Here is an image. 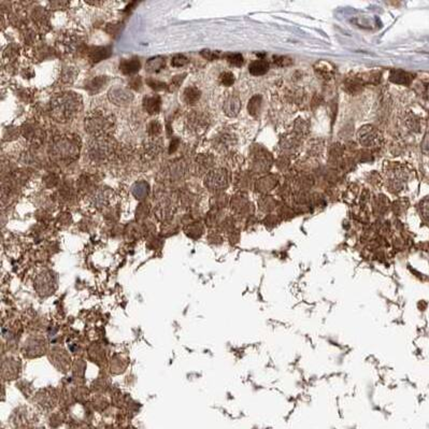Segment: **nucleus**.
Wrapping results in <instances>:
<instances>
[{
	"instance_id": "obj_22",
	"label": "nucleus",
	"mask_w": 429,
	"mask_h": 429,
	"mask_svg": "<svg viewBox=\"0 0 429 429\" xmlns=\"http://www.w3.org/2000/svg\"><path fill=\"white\" fill-rule=\"evenodd\" d=\"M147 83L155 91H161V90H165L166 89V84L163 83V82H158V81H155V80L151 81L150 80V81H147Z\"/></svg>"
},
{
	"instance_id": "obj_21",
	"label": "nucleus",
	"mask_w": 429,
	"mask_h": 429,
	"mask_svg": "<svg viewBox=\"0 0 429 429\" xmlns=\"http://www.w3.org/2000/svg\"><path fill=\"white\" fill-rule=\"evenodd\" d=\"M189 63V59L183 55H177L171 60V65L173 67H183Z\"/></svg>"
},
{
	"instance_id": "obj_3",
	"label": "nucleus",
	"mask_w": 429,
	"mask_h": 429,
	"mask_svg": "<svg viewBox=\"0 0 429 429\" xmlns=\"http://www.w3.org/2000/svg\"><path fill=\"white\" fill-rule=\"evenodd\" d=\"M80 153V141L76 136H60L56 138L51 146V154L58 160L72 161Z\"/></svg>"
},
{
	"instance_id": "obj_26",
	"label": "nucleus",
	"mask_w": 429,
	"mask_h": 429,
	"mask_svg": "<svg viewBox=\"0 0 429 429\" xmlns=\"http://www.w3.org/2000/svg\"><path fill=\"white\" fill-rule=\"evenodd\" d=\"M422 150H423V152H424L425 154L429 155V134H427V135L425 136L424 140H423V143H422Z\"/></svg>"
},
{
	"instance_id": "obj_8",
	"label": "nucleus",
	"mask_w": 429,
	"mask_h": 429,
	"mask_svg": "<svg viewBox=\"0 0 429 429\" xmlns=\"http://www.w3.org/2000/svg\"><path fill=\"white\" fill-rule=\"evenodd\" d=\"M140 67L141 64L138 58H130V59H124L122 61L120 65V69L124 74L132 76V74H135L139 71Z\"/></svg>"
},
{
	"instance_id": "obj_15",
	"label": "nucleus",
	"mask_w": 429,
	"mask_h": 429,
	"mask_svg": "<svg viewBox=\"0 0 429 429\" xmlns=\"http://www.w3.org/2000/svg\"><path fill=\"white\" fill-rule=\"evenodd\" d=\"M199 98H200V92H199V90H197L196 88H194V86H190V88H188L184 91L183 99L185 103L192 104L197 102Z\"/></svg>"
},
{
	"instance_id": "obj_23",
	"label": "nucleus",
	"mask_w": 429,
	"mask_h": 429,
	"mask_svg": "<svg viewBox=\"0 0 429 429\" xmlns=\"http://www.w3.org/2000/svg\"><path fill=\"white\" fill-rule=\"evenodd\" d=\"M161 127H160V125H159V123H157V122H153L151 125H150V135L152 136V137H156L157 135H159V133H160V129Z\"/></svg>"
},
{
	"instance_id": "obj_1",
	"label": "nucleus",
	"mask_w": 429,
	"mask_h": 429,
	"mask_svg": "<svg viewBox=\"0 0 429 429\" xmlns=\"http://www.w3.org/2000/svg\"><path fill=\"white\" fill-rule=\"evenodd\" d=\"M82 107V99L74 93H64L52 99L51 113L56 121L67 122L76 116Z\"/></svg>"
},
{
	"instance_id": "obj_6",
	"label": "nucleus",
	"mask_w": 429,
	"mask_h": 429,
	"mask_svg": "<svg viewBox=\"0 0 429 429\" xmlns=\"http://www.w3.org/2000/svg\"><path fill=\"white\" fill-rule=\"evenodd\" d=\"M206 184L211 190H222L227 185V176L224 170H213L208 173Z\"/></svg>"
},
{
	"instance_id": "obj_12",
	"label": "nucleus",
	"mask_w": 429,
	"mask_h": 429,
	"mask_svg": "<svg viewBox=\"0 0 429 429\" xmlns=\"http://www.w3.org/2000/svg\"><path fill=\"white\" fill-rule=\"evenodd\" d=\"M241 108V102L237 97H229L225 104H224V110H225V113L229 116H236L240 111Z\"/></svg>"
},
{
	"instance_id": "obj_20",
	"label": "nucleus",
	"mask_w": 429,
	"mask_h": 429,
	"mask_svg": "<svg viewBox=\"0 0 429 429\" xmlns=\"http://www.w3.org/2000/svg\"><path fill=\"white\" fill-rule=\"evenodd\" d=\"M220 81H221V83L223 85L231 86L235 82V77H234V74L232 72H224V73L221 74Z\"/></svg>"
},
{
	"instance_id": "obj_10",
	"label": "nucleus",
	"mask_w": 429,
	"mask_h": 429,
	"mask_svg": "<svg viewBox=\"0 0 429 429\" xmlns=\"http://www.w3.org/2000/svg\"><path fill=\"white\" fill-rule=\"evenodd\" d=\"M413 77L411 74L403 71V70H393L390 72L389 80L393 83L400 84V85H409L412 82Z\"/></svg>"
},
{
	"instance_id": "obj_9",
	"label": "nucleus",
	"mask_w": 429,
	"mask_h": 429,
	"mask_svg": "<svg viewBox=\"0 0 429 429\" xmlns=\"http://www.w3.org/2000/svg\"><path fill=\"white\" fill-rule=\"evenodd\" d=\"M110 54H111L110 48H105V47L92 48L89 51V58L93 61V63H98V61L109 57Z\"/></svg>"
},
{
	"instance_id": "obj_13",
	"label": "nucleus",
	"mask_w": 429,
	"mask_h": 429,
	"mask_svg": "<svg viewBox=\"0 0 429 429\" xmlns=\"http://www.w3.org/2000/svg\"><path fill=\"white\" fill-rule=\"evenodd\" d=\"M108 83V79L105 77H96L86 85V90H88L91 94H95V93L100 92L103 90V88Z\"/></svg>"
},
{
	"instance_id": "obj_19",
	"label": "nucleus",
	"mask_w": 429,
	"mask_h": 429,
	"mask_svg": "<svg viewBox=\"0 0 429 429\" xmlns=\"http://www.w3.org/2000/svg\"><path fill=\"white\" fill-rule=\"evenodd\" d=\"M227 60L229 61V64H232L233 66L240 67L243 64V56L241 54H229L227 56Z\"/></svg>"
},
{
	"instance_id": "obj_2",
	"label": "nucleus",
	"mask_w": 429,
	"mask_h": 429,
	"mask_svg": "<svg viewBox=\"0 0 429 429\" xmlns=\"http://www.w3.org/2000/svg\"><path fill=\"white\" fill-rule=\"evenodd\" d=\"M84 126L88 133L94 136L95 138L109 137L114 127V119L107 112L97 110L86 117Z\"/></svg>"
},
{
	"instance_id": "obj_24",
	"label": "nucleus",
	"mask_w": 429,
	"mask_h": 429,
	"mask_svg": "<svg viewBox=\"0 0 429 429\" xmlns=\"http://www.w3.org/2000/svg\"><path fill=\"white\" fill-rule=\"evenodd\" d=\"M201 55L203 56V57H206L207 59H210V60H213V59L219 58V56H220V54L217 53V52L209 51V49H207V51H203V52L201 53Z\"/></svg>"
},
{
	"instance_id": "obj_4",
	"label": "nucleus",
	"mask_w": 429,
	"mask_h": 429,
	"mask_svg": "<svg viewBox=\"0 0 429 429\" xmlns=\"http://www.w3.org/2000/svg\"><path fill=\"white\" fill-rule=\"evenodd\" d=\"M114 152V145L109 137L96 138L90 147V156L97 163H104L110 159L111 155Z\"/></svg>"
},
{
	"instance_id": "obj_17",
	"label": "nucleus",
	"mask_w": 429,
	"mask_h": 429,
	"mask_svg": "<svg viewBox=\"0 0 429 429\" xmlns=\"http://www.w3.org/2000/svg\"><path fill=\"white\" fill-rule=\"evenodd\" d=\"M247 109L248 112H250V114H252L253 116H256L260 109V97L259 96L253 97L250 100V103L247 105Z\"/></svg>"
},
{
	"instance_id": "obj_5",
	"label": "nucleus",
	"mask_w": 429,
	"mask_h": 429,
	"mask_svg": "<svg viewBox=\"0 0 429 429\" xmlns=\"http://www.w3.org/2000/svg\"><path fill=\"white\" fill-rule=\"evenodd\" d=\"M359 142L365 146H375L380 142V134L372 126H364L358 133Z\"/></svg>"
},
{
	"instance_id": "obj_11",
	"label": "nucleus",
	"mask_w": 429,
	"mask_h": 429,
	"mask_svg": "<svg viewBox=\"0 0 429 429\" xmlns=\"http://www.w3.org/2000/svg\"><path fill=\"white\" fill-rule=\"evenodd\" d=\"M110 99H112V101L114 103L126 104L130 102V100L133 99V96L130 95V93L120 89V90H113L112 92H110Z\"/></svg>"
},
{
	"instance_id": "obj_16",
	"label": "nucleus",
	"mask_w": 429,
	"mask_h": 429,
	"mask_svg": "<svg viewBox=\"0 0 429 429\" xmlns=\"http://www.w3.org/2000/svg\"><path fill=\"white\" fill-rule=\"evenodd\" d=\"M147 68L148 71L151 72H158L159 70L164 69L165 67V59L161 57H155L147 60Z\"/></svg>"
},
{
	"instance_id": "obj_25",
	"label": "nucleus",
	"mask_w": 429,
	"mask_h": 429,
	"mask_svg": "<svg viewBox=\"0 0 429 429\" xmlns=\"http://www.w3.org/2000/svg\"><path fill=\"white\" fill-rule=\"evenodd\" d=\"M275 61H276L277 65L281 66V67H284V66H287V65L291 64V61H290L289 58L283 57V56H282V57H275Z\"/></svg>"
},
{
	"instance_id": "obj_7",
	"label": "nucleus",
	"mask_w": 429,
	"mask_h": 429,
	"mask_svg": "<svg viewBox=\"0 0 429 429\" xmlns=\"http://www.w3.org/2000/svg\"><path fill=\"white\" fill-rule=\"evenodd\" d=\"M159 96H146L143 99V108L150 114H157L160 110Z\"/></svg>"
},
{
	"instance_id": "obj_14",
	"label": "nucleus",
	"mask_w": 429,
	"mask_h": 429,
	"mask_svg": "<svg viewBox=\"0 0 429 429\" xmlns=\"http://www.w3.org/2000/svg\"><path fill=\"white\" fill-rule=\"evenodd\" d=\"M269 69V64L266 60L258 59L250 65V72L253 76H263Z\"/></svg>"
},
{
	"instance_id": "obj_18",
	"label": "nucleus",
	"mask_w": 429,
	"mask_h": 429,
	"mask_svg": "<svg viewBox=\"0 0 429 429\" xmlns=\"http://www.w3.org/2000/svg\"><path fill=\"white\" fill-rule=\"evenodd\" d=\"M420 211L423 219H424L427 224H429V197L422 200V202L420 203Z\"/></svg>"
}]
</instances>
